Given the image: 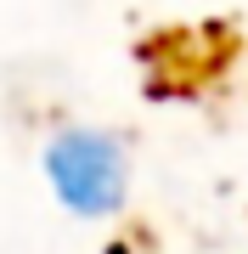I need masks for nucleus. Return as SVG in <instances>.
<instances>
[{"instance_id": "obj_1", "label": "nucleus", "mask_w": 248, "mask_h": 254, "mask_svg": "<svg viewBox=\"0 0 248 254\" xmlns=\"http://www.w3.org/2000/svg\"><path fill=\"white\" fill-rule=\"evenodd\" d=\"M51 198L74 220H113L130 203V141L101 125H68L40 153Z\"/></svg>"}, {"instance_id": "obj_2", "label": "nucleus", "mask_w": 248, "mask_h": 254, "mask_svg": "<svg viewBox=\"0 0 248 254\" xmlns=\"http://www.w3.org/2000/svg\"><path fill=\"white\" fill-rule=\"evenodd\" d=\"M101 254H141V249H136V237H113V243L101 249Z\"/></svg>"}]
</instances>
